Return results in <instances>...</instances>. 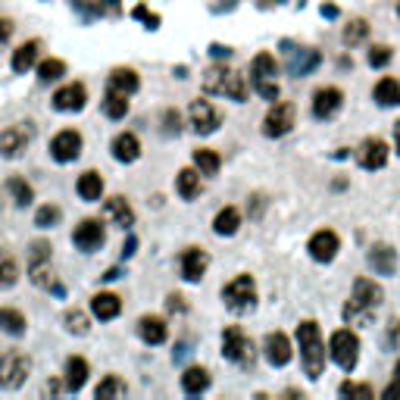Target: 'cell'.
Here are the masks:
<instances>
[{
	"label": "cell",
	"mask_w": 400,
	"mask_h": 400,
	"mask_svg": "<svg viewBox=\"0 0 400 400\" xmlns=\"http://www.w3.org/2000/svg\"><path fill=\"white\" fill-rule=\"evenodd\" d=\"M297 341H300V363H303V372L310 378H319L325 369V344L322 335H319V325L313 319L297 325Z\"/></svg>",
	"instance_id": "cell-1"
},
{
	"label": "cell",
	"mask_w": 400,
	"mask_h": 400,
	"mask_svg": "<svg viewBox=\"0 0 400 400\" xmlns=\"http://www.w3.org/2000/svg\"><path fill=\"white\" fill-rule=\"evenodd\" d=\"M222 357L231 359V363H238V366H253V359H257L253 341L238 329V325H229V329L222 331Z\"/></svg>",
	"instance_id": "cell-2"
},
{
	"label": "cell",
	"mask_w": 400,
	"mask_h": 400,
	"mask_svg": "<svg viewBox=\"0 0 400 400\" xmlns=\"http://www.w3.org/2000/svg\"><path fill=\"white\" fill-rule=\"evenodd\" d=\"M31 372V357L22 350H10L0 357V388H19Z\"/></svg>",
	"instance_id": "cell-3"
},
{
	"label": "cell",
	"mask_w": 400,
	"mask_h": 400,
	"mask_svg": "<svg viewBox=\"0 0 400 400\" xmlns=\"http://www.w3.org/2000/svg\"><path fill=\"white\" fill-rule=\"evenodd\" d=\"M222 300H225V306L235 310V313L253 310V303H257V285H253V278L250 276L231 278V282L222 288Z\"/></svg>",
	"instance_id": "cell-4"
},
{
	"label": "cell",
	"mask_w": 400,
	"mask_h": 400,
	"mask_svg": "<svg viewBox=\"0 0 400 400\" xmlns=\"http://www.w3.org/2000/svg\"><path fill=\"white\" fill-rule=\"evenodd\" d=\"M329 353H331V359H335L344 372H350L353 366H357V359H359L357 335H353L350 329H338L335 335H331V341H329Z\"/></svg>",
	"instance_id": "cell-5"
},
{
	"label": "cell",
	"mask_w": 400,
	"mask_h": 400,
	"mask_svg": "<svg viewBox=\"0 0 400 400\" xmlns=\"http://www.w3.org/2000/svg\"><path fill=\"white\" fill-rule=\"evenodd\" d=\"M294 116H297L294 103H288V100H276L272 110L266 113V119H263V135H269V138L288 135V131L294 129Z\"/></svg>",
	"instance_id": "cell-6"
},
{
	"label": "cell",
	"mask_w": 400,
	"mask_h": 400,
	"mask_svg": "<svg viewBox=\"0 0 400 400\" xmlns=\"http://www.w3.org/2000/svg\"><path fill=\"white\" fill-rule=\"evenodd\" d=\"M306 250H310V257L316 259V263H331V259L338 257V250H341V238H338L331 229H322L310 238Z\"/></svg>",
	"instance_id": "cell-7"
},
{
	"label": "cell",
	"mask_w": 400,
	"mask_h": 400,
	"mask_svg": "<svg viewBox=\"0 0 400 400\" xmlns=\"http://www.w3.org/2000/svg\"><path fill=\"white\" fill-rule=\"evenodd\" d=\"M78 153H82V135H78L76 129L59 131L50 141V157L57 159V163H72V159H78Z\"/></svg>",
	"instance_id": "cell-8"
},
{
	"label": "cell",
	"mask_w": 400,
	"mask_h": 400,
	"mask_svg": "<svg viewBox=\"0 0 400 400\" xmlns=\"http://www.w3.org/2000/svg\"><path fill=\"white\" fill-rule=\"evenodd\" d=\"M29 141H31L29 125H10L6 131H0V153H3L6 159H16L19 153L29 148Z\"/></svg>",
	"instance_id": "cell-9"
},
{
	"label": "cell",
	"mask_w": 400,
	"mask_h": 400,
	"mask_svg": "<svg viewBox=\"0 0 400 400\" xmlns=\"http://www.w3.org/2000/svg\"><path fill=\"white\" fill-rule=\"evenodd\" d=\"M188 116H191V125H194L200 135H213V131L219 129V113L213 110L210 100H194Z\"/></svg>",
	"instance_id": "cell-10"
},
{
	"label": "cell",
	"mask_w": 400,
	"mask_h": 400,
	"mask_svg": "<svg viewBox=\"0 0 400 400\" xmlns=\"http://www.w3.org/2000/svg\"><path fill=\"white\" fill-rule=\"evenodd\" d=\"M206 269H210V253L203 248H185L182 250V276L188 278V282H200Z\"/></svg>",
	"instance_id": "cell-11"
},
{
	"label": "cell",
	"mask_w": 400,
	"mask_h": 400,
	"mask_svg": "<svg viewBox=\"0 0 400 400\" xmlns=\"http://www.w3.org/2000/svg\"><path fill=\"white\" fill-rule=\"evenodd\" d=\"M72 241L82 250H97L100 244H103V225H100V219H85V222H78L76 231H72Z\"/></svg>",
	"instance_id": "cell-12"
},
{
	"label": "cell",
	"mask_w": 400,
	"mask_h": 400,
	"mask_svg": "<svg viewBox=\"0 0 400 400\" xmlns=\"http://www.w3.org/2000/svg\"><path fill=\"white\" fill-rule=\"evenodd\" d=\"M357 157H359L363 169H382V166L388 163V144H385L382 138H366Z\"/></svg>",
	"instance_id": "cell-13"
},
{
	"label": "cell",
	"mask_w": 400,
	"mask_h": 400,
	"mask_svg": "<svg viewBox=\"0 0 400 400\" xmlns=\"http://www.w3.org/2000/svg\"><path fill=\"white\" fill-rule=\"evenodd\" d=\"M85 100H88V91H85V85L72 82L66 85V88H59L57 94H53V106L63 113H78L85 106Z\"/></svg>",
	"instance_id": "cell-14"
},
{
	"label": "cell",
	"mask_w": 400,
	"mask_h": 400,
	"mask_svg": "<svg viewBox=\"0 0 400 400\" xmlns=\"http://www.w3.org/2000/svg\"><path fill=\"white\" fill-rule=\"evenodd\" d=\"M266 359H269L272 366H288L291 363V341L288 335H282V331H272V335H266Z\"/></svg>",
	"instance_id": "cell-15"
},
{
	"label": "cell",
	"mask_w": 400,
	"mask_h": 400,
	"mask_svg": "<svg viewBox=\"0 0 400 400\" xmlns=\"http://www.w3.org/2000/svg\"><path fill=\"white\" fill-rule=\"evenodd\" d=\"M341 100H344V94L338 88H319L316 94H313V113H316L319 119H331L341 110Z\"/></svg>",
	"instance_id": "cell-16"
},
{
	"label": "cell",
	"mask_w": 400,
	"mask_h": 400,
	"mask_svg": "<svg viewBox=\"0 0 400 400\" xmlns=\"http://www.w3.org/2000/svg\"><path fill=\"white\" fill-rule=\"evenodd\" d=\"M369 266H372V272H378V276H394V269H397V250L388 248V244H372Z\"/></svg>",
	"instance_id": "cell-17"
},
{
	"label": "cell",
	"mask_w": 400,
	"mask_h": 400,
	"mask_svg": "<svg viewBox=\"0 0 400 400\" xmlns=\"http://www.w3.org/2000/svg\"><path fill=\"white\" fill-rule=\"evenodd\" d=\"M113 157H116L119 163H135V159L141 157V141H138L131 131H122V135L113 138Z\"/></svg>",
	"instance_id": "cell-18"
},
{
	"label": "cell",
	"mask_w": 400,
	"mask_h": 400,
	"mask_svg": "<svg viewBox=\"0 0 400 400\" xmlns=\"http://www.w3.org/2000/svg\"><path fill=\"white\" fill-rule=\"evenodd\" d=\"M91 313L97 319H103V322H110V319H116L122 313V300L116 294H110V291H100V294L91 297Z\"/></svg>",
	"instance_id": "cell-19"
},
{
	"label": "cell",
	"mask_w": 400,
	"mask_h": 400,
	"mask_svg": "<svg viewBox=\"0 0 400 400\" xmlns=\"http://www.w3.org/2000/svg\"><path fill=\"white\" fill-rule=\"evenodd\" d=\"M103 213H106V219H113V222L119 225V229L135 225V210L129 206V200H125V197H110L103 203Z\"/></svg>",
	"instance_id": "cell-20"
},
{
	"label": "cell",
	"mask_w": 400,
	"mask_h": 400,
	"mask_svg": "<svg viewBox=\"0 0 400 400\" xmlns=\"http://www.w3.org/2000/svg\"><path fill=\"white\" fill-rule=\"evenodd\" d=\"M138 335L148 344H163L166 338H169V329H166V322L159 316H144L141 322H138Z\"/></svg>",
	"instance_id": "cell-21"
},
{
	"label": "cell",
	"mask_w": 400,
	"mask_h": 400,
	"mask_svg": "<svg viewBox=\"0 0 400 400\" xmlns=\"http://www.w3.org/2000/svg\"><path fill=\"white\" fill-rule=\"evenodd\" d=\"M38 53H41V44L38 41H25L22 48H16L13 50V72H19V76L29 72L38 63Z\"/></svg>",
	"instance_id": "cell-22"
},
{
	"label": "cell",
	"mask_w": 400,
	"mask_h": 400,
	"mask_svg": "<svg viewBox=\"0 0 400 400\" xmlns=\"http://www.w3.org/2000/svg\"><path fill=\"white\" fill-rule=\"evenodd\" d=\"M353 300L376 310V306L382 303V288H378L376 282H369V278H357V282H353Z\"/></svg>",
	"instance_id": "cell-23"
},
{
	"label": "cell",
	"mask_w": 400,
	"mask_h": 400,
	"mask_svg": "<svg viewBox=\"0 0 400 400\" xmlns=\"http://www.w3.org/2000/svg\"><path fill=\"white\" fill-rule=\"evenodd\" d=\"M319 50H291V63H288V69H291V76H310L313 69L319 66Z\"/></svg>",
	"instance_id": "cell-24"
},
{
	"label": "cell",
	"mask_w": 400,
	"mask_h": 400,
	"mask_svg": "<svg viewBox=\"0 0 400 400\" xmlns=\"http://www.w3.org/2000/svg\"><path fill=\"white\" fill-rule=\"evenodd\" d=\"M85 382H88V359L69 357V359H66V388L78 391Z\"/></svg>",
	"instance_id": "cell-25"
},
{
	"label": "cell",
	"mask_w": 400,
	"mask_h": 400,
	"mask_svg": "<svg viewBox=\"0 0 400 400\" xmlns=\"http://www.w3.org/2000/svg\"><path fill=\"white\" fill-rule=\"evenodd\" d=\"M238 225H241V213L235 210V206H225V210H219L216 213V219H213V231L216 235H235L238 231Z\"/></svg>",
	"instance_id": "cell-26"
},
{
	"label": "cell",
	"mask_w": 400,
	"mask_h": 400,
	"mask_svg": "<svg viewBox=\"0 0 400 400\" xmlns=\"http://www.w3.org/2000/svg\"><path fill=\"white\" fill-rule=\"evenodd\" d=\"M372 97H376L378 106H397L400 103V82L397 78H382V82L376 85V91H372Z\"/></svg>",
	"instance_id": "cell-27"
},
{
	"label": "cell",
	"mask_w": 400,
	"mask_h": 400,
	"mask_svg": "<svg viewBox=\"0 0 400 400\" xmlns=\"http://www.w3.org/2000/svg\"><path fill=\"white\" fill-rule=\"evenodd\" d=\"M138 72L135 69H113L110 72V88L119 91V94H135L138 91Z\"/></svg>",
	"instance_id": "cell-28"
},
{
	"label": "cell",
	"mask_w": 400,
	"mask_h": 400,
	"mask_svg": "<svg viewBox=\"0 0 400 400\" xmlns=\"http://www.w3.org/2000/svg\"><path fill=\"white\" fill-rule=\"evenodd\" d=\"M78 194H82V200H100V194H103V178H100V172L88 169L78 176Z\"/></svg>",
	"instance_id": "cell-29"
},
{
	"label": "cell",
	"mask_w": 400,
	"mask_h": 400,
	"mask_svg": "<svg viewBox=\"0 0 400 400\" xmlns=\"http://www.w3.org/2000/svg\"><path fill=\"white\" fill-rule=\"evenodd\" d=\"M176 188L185 200H194L200 194V172L197 169H182L176 176Z\"/></svg>",
	"instance_id": "cell-30"
},
{
	"label": "cell",
	"mask_w": 400,
	"mask_h": 400,
	"mask_svg": "<svg viewBox=\"0 0 400 400\" xmlns=\"http://www.w3.org/2000/svg\"><path fill=\"white\" fill-rule=\"evenodd\" d=\"M219 166H222V157H219L216 150H210V148L194 150V169L200 176H216Z\"/></svg>",
	"instance_id": "cell-31"
},
{
	"label": "cell",
	"mask_w": 400,
	"mask_h": 400,
	"mask_svg": "<svg viewBox=\"0 0 400 400\" xmlns=\"http://www.w3.org/2000/svg\"><path fill=\"white\" fill-rule=\"evenodd\" d=\"M344 319H348V325H372V319H376V310L372 306H363L357 303V300H348L344 303Z\"/></svg>",
	"instance_id": "cell-32"
},
{
	"label": "cell",
	"mask_w": 400,
	"mask_h": 400,
	"mask_svg": "<svg viewBox=\"0 0 400 400\" xmlns=\"http://www.w3.org/2000/svg\"><path fill=\"white\" fill-rule=\"evenodd\" d=\"M182 388H185V394H200V391H206L210 388V372L206 369H188L182 376Z\"/></svg>",
	"instance_id": "cell-33"
},
{
	"label": "cell",
	"mask_w": 400,
	"mask_h": 400,
	"mask_svg": "<svg viewBox=\"0 0 400 400\" xmlns=\"http://www.w3.org/2000/svg\"><path fill=\"white\" fill-rule=\"evenodd\" d=\"M276 72H278V66H276L272 53H257V57H253V63H250L253 82H257V78H276Z\"/></svg>",
	"instance_id": "cell-34"
},
{
	"label": "cell",
	"mask_w": 400,
	"mask_h": 400,
	"mask_svg": "<svg viewBox=\"0 0 400 400\" xmlns=\"http://www.w3.org/2000/svg\"><path fill=\"white\" fill-rule=\"evenodd\" d=\"M103 113L110 119H122L125 113H129V94H119V91H106V97H103Z\"/></svg>",
	"instance_id": "cell-35"
},
{
	"label": "cell",
	"mask_w": 400,
	"mask_h": 400,
	"mask_svg": "<svg viewBox=\"0 0 400 400\" xmlns=\"http://www.w3.org/2000/svg\"><path fill=\"white\" fill-rule=\"evenodd\" d=\"M344 44L348 48H357V44H363L366 38H369V22L366 19H350L348 25H344Z\"/></svg>",
	"instance_id": "cell-36"
},
{
	"label": "cell",
	"mask_w": 400,
	"mask_h": 400,
	"mask_svg": "<svg viewBox=\"0 0 400 400\" xmlns=\"http://www.w3.org/2000/svg\"><path fill=\"white\" fill-rule=\"evenodd\" d=\"M0 329H3L6 335H25V316L19 310L3 306V310H0Z\"/></svg>",
	"instance_id": "cell-37"
},
{
	"label": "cell",
	"mask_w": 400,
	"mask_h": 400,
	"mask_svg": "<svg viewBox=\"0 0 400 400\" xmlns=\"http://www.w3.org/2000/svg\"><path fill=\"white\" fill-rule=\"evenodd\" d=\"M6 191H10V197H13V203H16V206H29L31 200H35L31 185L22 182V178H10V182H6Z\"/></svg>",
	"instance_id": "cell-38"
},
{
	"label": "cell",
	"mask_w": 400,
	"mask_h": 400,
	"mask_svg": "<svg viewBox=\"0 0 400 400\" xmlns=\"http://www.w3.org/2000/svg\"><path fill=\"white\" fill-rule=\"evenodd\" d=\"M16 278H19V266H16V259H13V253L0 250V288L16 285Z\"/></svg>",
	"instance_id": "cell-39"
},
{
	"label": "cell",
	"mask_w": 400,
	"mask_h": 400,
	"mask_svg": "<svg viewBox=\"0 0 400 400\" xmlns=\"http://www.w3.org/2000/svg\"><path fill=\"white\" fill-rule=\"evenodd\" d=\"M225 82H229V69H222V66H213V69L203 76V91H206V94H222Z\"/></svg>",
	"instance_id": "cell-40"
},
{
	"label": "cell",
	"mask_w": 400,
	"mask_h": 400,
	"mask_svg": "<svg viewBox=\"0 0 400 400\" xmlns=\"http://www.w3.org/2000/svg\"><path fill=\"white\" fill-rule=\"evenodd\" d=\"M63 76H66L63 59L50 57V59H44V63H38V78H41V82H57V78H63Z\"/></svg>",
	"instance_id": "cell-41"
},
{
	"label": "cell",
	"mask_w": 400,
	"mask_h": 400,
	"mask_svg": "<svg viewBox=\"0 0 400 400\" xmlns=\"http://www.w3.org/2000/svg\"><path fill=\"white\" fill-rule=\"evenodd\" d=\"M97 400H110V397H122L125 394V382L122 378H116V376H106L103 382L97 385Z\"/></svg>",
	"instance_id": "cell-42"
},
{
	"label": "cell",
	"mask_w": 400,
	"mask_h": 400,
	"mask_svg": "<svg viewBox=\"0 0 400 400\" xmlns=\"http://www.w3.org/2000/svg\"><path fill=\"white\" fill-rule=\"evenodd\" d=\"M222 94L241 103V100L248 97V85H244V76H238V72H229V82H225V91H222Z\"/></svg>",
	"instance_id": "cell-43"
},
{
	"label": "cell",
	"mask_w": 400,
	"mask_h": 400,
	"mask_svg": "<svg viewBox=\"0 0 400 400\" xmlns=\"http://www.w3.org/2000/svg\"><path fill=\"white\" fill-rule=\"evenodd\" d=\"M66 329L76 331V335H88V316L82 310H66Z\"/></svg>",
	"instance_id": "cell-44"
},
{
	"label": "cell",
	"mask_w": 400,
	"mask_h": 400,
	"mask_svg": "<svg viewBox=\"0 0 400 400\" xmlns=\"http://www.w3.org/2000/svg\"><path fill=\"white\" fill-rule=\"evenodd\" d=\"M57 222H59V206L48 203V206H41V210L35 213V225H38V229H50V225H57Z\"/></svg>",
	"instance_id": "cell-45"
},
{
	"label": "cell",
	"mask_w": 400,
	"mask_h": 400,
	"mask_svg": "<svg viewBox=\"0 0 400 400\" xmlns=\"http://www.w3.org/2000/svg\"><path fill=\"white\" fill-rule=\"evenodd\" d=\"M253 88H257L259 97L272 100V103L278 100V85H276V78H257V82H253Z\"/></svg>",
	"instance_id": "cell-46"
},
{
	"label": "cell",
	"mask_w": 400,
	"mask_h": 400,
	"mask_svg": "<svg viewBox=\"0 0 400 400\" xmlns=\"http://www.w3.org/2000/svg\"><path fill=\"white\" fill-rule=\"evenodd\" d=\"M391 57H394V53H391V48L378 44V48H372V50H369V66H372V69H382V66H388V63H391Z\"/></svg>",
	"instance_id": "cell-47"
},
{
	"label": "cell",
	"mask_w": 400,
	"mask_h": 400,
	"mask_svg": "<svg viewBox=\"0 0 400 400\" xmlns=\"http://www.w3.org/2000/svg\"><path fill=\"white\" fill-rule=\"evenodd\" d=\"M341 394H344V397L369 400V397H372V388H369V385H353V382H344V385H341Z\"/></svg>",
	"instance_id": "cell-48"
},
{
	"label": "cell",
	"mask_w": 400,
	"mask_h": 400,
	"mask_svg": "<svg viewBox=\"0 0 400 400\" xmlns=\"http://www.w3.org/2000/svg\"><path fill=\"white\" fill-rule=\"evenodd\" d=\"M135 19H144V22H148V29H157V22H159L157 13H148L144 6H135Z\"/></svg>",
	"instance_id": "cell-49"
},
{
	"label": "cell",
	"mask_w": 400,
	"mask_h": 400,
	"mask_svg": "<svg viewBox=\"0 0 400 400\" xmlns=\"http://www.w3.org/2000/svg\"><path fill=\"white\" fill-rule=\"evenodd\" d=\"M385 400H400V378H394V382L385 388Z\"/></svg>",
	"instance_id": "cell-50"
},
{
	"label": "cell",
	"mask_w": 400,
	"mask_h": 400,
	"mask_svg": "<svg viewBox=\"0 0 400 400\" xmlns=\"http://www.w3.org/2000/svg\"><path fill=\"white\" fill-rule=\"evenodd\" d=\"M10 35H13V22L10 19H0V41H6Z\"/></svg>",
	"instance_id": "cell-51"
},
{
	"label": "cell",
	"mask_w": 400,
	"mask_h": 400,
	"mask_svg": "<svg viewBox=\"0 0 400 400\" xmlns=\"http://www.w3.org/2000/svg\"><path fill=\"white\" fill-rule=\"evenodd\" d=\"M210 50H213V57H225V59L231 57V50H229V48H222V44H213Z\"/></svg>",
	"instance_id": "cell-52"
},
{
	"label": "cell",
	"mask_w": 400,
	"mask_h": 400,
	"mask_svg": "<svg viewBox=\"0 0 400 400\" xmlns=\"http://www.w3.org/2000/svg\"><path fill=\"white\" fill-rule=\"evenodd\" d=\"M322 16H325V19H335V16H338V6L325 3V6H322Z\"/></svg>",
	"instance_id": "cell-53"
},
{
	"label": "cell",
	"mask_w": 400,
	"mask_h": 400,
	"mask_svg": "<svg viewBox=\"0 0 400 400\" xmlns=\"http://www.w3.org/2000/svg\"><path fill=\"white\" fill-rule=\"evenodd\" d=\"M169 310H185V303H182V297H178V294L169 297Z\"/></svg>",
	"instance_id": "cell-54"
},
{
	"label": "cell",
	"mask_w": 400,
	"mask_h": 400,
	"mask_svg": "<svg viewBox=\"0 0 400 400\" xmlns=\"http://www.w3.org/2000/svg\"><path fill=\"white\" fill-rule=\"evenodd\" d=\"M125 257H131V253H135V238H129V244H125Z\"/></svg>",
	"instance_id": "cell-55"
},
{
	"label": "cell",
	"mask_w": 400,
	"mask_h": 400,
	"mask_svg": "<svg viewBox=\"0 0 400 400\" xmlns=\"http://www.w3.org/2000/svg\"><path fill=\"white\" fill-rule=\"evenodd\" d=\"M394 141H397V153H400V119L394 122Z\"/></svg>",
	"instance_id": "cell-56"
},
{
	"label": "cell",
	"mask_w": 400,
	"mask_h": 400,
	"mask_svg": "<svg viewBox=\"0 0 400 400\" xmlns=\"http://www.w3.org/2000/svg\"><path fill=\"white\" fill-rule=\"evenodd\" d=\"M391 344H400V322L394 325V335H391Z\"/></svg>",
	"instance_id": "cell-57"
},
{
	"label": "cell",
	"mask_w": 400,
	"mask_h": 400,
	"mask_svg": "<svg viewBox=\"0 0 400 400\" xmlns=\"http://www.w3.org/2000/svg\"><path fill=\"white\" fill-rule=\"evenodd\" d=\"M394 378H400V359H397V366H394Z\"/></svg>",
	"instance_id": "cell-58"
},
{
	"label": "cell",
	"mask_w": 400,
	"mask_h": 400,
	"mask_svg": "<svg viewBox=\"0 0 400 400\" xmlns=\"http://www.w3.org/2000/svg\"><path fill=\"white\" fill-rule=\"evenodd\" d=\"M397 13H400V6H397Z\"/></svg>",
	"instance_id": "cell-59"
}]
</instances>
